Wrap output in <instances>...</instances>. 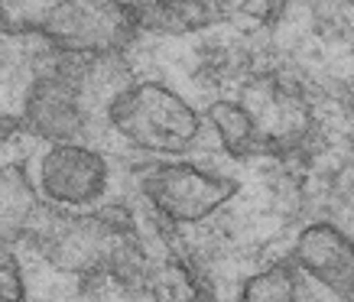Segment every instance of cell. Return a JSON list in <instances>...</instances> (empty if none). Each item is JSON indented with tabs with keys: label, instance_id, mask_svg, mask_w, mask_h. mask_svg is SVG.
Masks as SVG:
<instances>
[{
	"label": "cell",
	"instance_id": "cell-7",
	"mask_svg": "<svg viewBox=\"0 0 354 302\" xmlns=\"http://www.w3.org/2000/svg\"><path fill=\"white\" fill-rule=\"evenodd\" d=\"M292 263L338 299L354 302V240L332 221H315L292 244Z\"/></svg>",
	"mask_w": 354,
	"mask_h": 302
},
{
	"label": "cell",
	"instance_id": "cell-12",
	"mask_svg": "<svg viewBox=\"0 0 354 302\" xmlns=\"http://www.w3.org/2000/svg\"><path fill=\"white\" fill-rule=\"evenodd\" d=\"M26 299V283H23V270L13 250H3V302H23Z\"/></svg>",
	"mask_w": 354,
	"mask_h": 302
},
{
	"label": "cell",
	"instance_id": "cell-8",
	"mask_svg": "<svg viewBox=\"0 0 354 302\" xmlns=\"http://www.w3.org/2000/svg\"><path fill=\"white\" fill-rule=\"evenodd\" d=\"M147 292L153 296V302H221L208 273L179 250H169L160 263L150 267Z\"/></svg>",
	"mask_w": 354,
	"mask_h": 302
},
{
	"label": "cell",
	"instance_id": "cell-10",
	"mask_svg": "<svg viewBox=\"0 0 354 302\" xmlns=\"http://www.w3.org/2000/svg\"><path fill=\"white\" fill-rule=\"evenodd\" d=\"M208 120H212L218 140H221L231 160H250L263 147L257 117L237 101H215L208 108Z\"/></svg>",
	"mask_w": 354,
	"mask_h": 302
},
{
	"label": "cell",
	"instance_id": "cell-2",
	"mask_svg": "<svg viewBox=\"0 0 354 302\" xmlns=\"http://www.w3.org/2000/svg\"><path fill=\"white\" fill-rule=\"evenodd\" d=\"M108 124L137 150L183 156L198 143L202 114L162 82H133L108 101Z\"/></svg>",
	"mask_w": 354,
	"mask_h": 302
},
{
	"label": "cell",
	"instance_id": "cell-6",
	"mask_svg": "<svg viewBox=\"0 0 354 302\" xmlns=\"http://www.w3.org/2000/svg\"><path fill=\"white\" fill-rule=\"evenodd\" d=\"M36 179L46 202L65 211H85L108 192L111 173L104 156L88 143H59L43 153Z\"/></svg>",
	"mask_w": 354,
	"mask_h": 302
},
{
	"label": "cell",
	"instance_id": "cell-4",
	"mask_svg": "<svg viewBox=\"0 0 354 302\" xmlns=\"http://www.w3.org/2000/svg\"><path fill=\"white\" fill-rule=\"evenodd\" d=\"M7 26L17 32H36L62 55L88 59H108L137 39L130 3H49Z\"/></svg>",
	"mask_w": 354,
	"mask_h": 302
},
{
	"label": "cell",
	"instance_id": "cell-9",
	"mask_svg": "<svg viewBox=\"0 0 354 302\" xmlns=\"http://www.w3.org/2000/svg\"><path fill=\"white\" fill-rule=\"evenodd\" d=\"M130 17L137 32H185L205 30L225 17V3H205V0H162V3H130Z\"/></svg>",
	"mask_w": 354,
	"mask_h": 302
},
{
	"label": "cell",
	"instance_id": "cell-1",
	"mask_svg": "<svg viewBox=\"0 0 354 302\" xmlns=\"http://www.w3.org/2000/svg\"><path fill=\"white\" fill-rule=\"evenodd\" d=\"M32 240L59 273H75L85 280L104 276L147 290L150 263L127 208L111 205L95 211H55L32 227Z\"/></svg>",
	"mask_w": 354,
	"mask_h": 302
},
{
	"label": "cell",
	"instance_id": "cell-5",
	"mask_svg": "<svg viewBox=\"0 0 354 302\" xmlns=\"http://www.w3.org/2000/svg\"><path fill=\"white\" fill-rule=\"evenodd\" d=\"M140 192L169 225H198L237 195V179L198 162H160L143 173Z\"/></svg>",
	"mask_w": 354,
	"mask_h": 302
},
{
	"label": "cell",
	"instance_id": "cell-11",
	"mask_svg": "<svg viewBox=\"0 0 354 302\" xmlns=\"http://www.w3.org/2000/svg\"><path fill=\"white\" fill-rule=\"evenodd\" d=\"M237 302H299V292H296V263L283 260V263H273L267 270L254 273L244 283Z\"/></svg>",
	"mask_w": 354,
	"mask_h": 302
},
{
	"label": "cell",
	"instance_id": "cell-3",
	"mask_svg": "<svg viewBox=\"0 0 354 302\" xmlns=\"http://www.w3.org/2000/svg\"><path fill=\"white\" fill-rule=\"evenodd\" d=\"M104 59L88 55H62L53 59L39 75L32 78L30 91L23 97L20 124L26 133L59 143H85L88 137V91H91V72Z\"/></svg>",
	"mask_w": 354,
	"mask_h": 302
}]
</instances>
